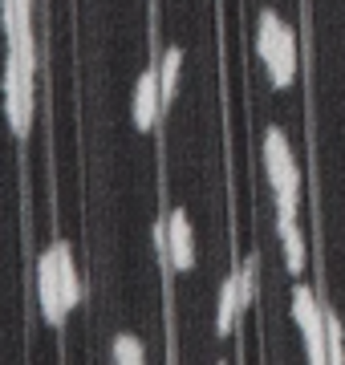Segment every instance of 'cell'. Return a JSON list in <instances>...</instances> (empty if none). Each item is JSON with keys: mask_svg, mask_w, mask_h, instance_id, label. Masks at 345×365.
Instances as JSON below:
<instances>
[{"mask_svg": "<svg viewBox=\"0 0 345 365\" xmlns=\"http://www.w3.org/2000/svg\"><path fill=\"white\" fill-rule=\"evenodd\" d=\"M86 288H81V272L73 264V248L69 244H49L37 260V304L45 325L61 329L69 313L81 304Z\"/></svg>", "mask_w": 345, "mask_h": 365, "instance_id": "2", "label": "cell"}, {"mask_svg": "<svg viewBox=\"0 0 345 365\" xmlns=\"http://www.w3.org/2000/svg\"><path fill=\"white\" fill-rule=\"evenodd\" d=\"M163 110H167V102H163L159 69H143V73H138V81H134V98H130V122H134V130L150 134L155 126H159Z\"/></svg>", "mask_w": 345, "mask_h": 365, "instance_id": "7", "label": "cell"}, {"mask_svg": "<svg viewBox=\"0 0 345 365\" xmlns=\"http://www.w3.org/2000/svg\"><path fill=\"white\" fill-rule=\"evenodd\" d=\"M4 41H9V57H4V78H0V102H4V122L13 138L25 143L33 134V118H37V33L25 29Z\"/></svg>", "mask_w": 345, "mask_h": 365, "instance_id": "1", "label": "cell"}, {"mask_svg": "<svg viewBox=\"0 0 345 365\" xmlns=\"http://www.w3.org/2000/svg\"><path fill=\"white\" fill-rule=\"evenodd\" d=\"M277 235H280V248H284V264H289L292 276L305 272L309 248H305V235L297 227V215H277Z\"/></svg>", "mask_w": 345, "mask_h": 365, "instance_id": "9", "label": "cell"}, {"mask_svg": "<svg viewBox=\"0 0 345 365\" xmlns=\"http://www.w3.org/2000/svg\"><path fill=\"white\" fill-rule=\"evenodd\" d=\"M292 321L305 337V353L313 365H325L329 361V337H325V309L317 304V292L309 284H297L292 288Z\"/></svg>", "mask_w": 345, "mask_h": 365, "instance_id": "6", "label": "cell"}, {"mask_svg": "<svg viewBox=\"0 0 345 365\" xmlns=\"http://www.w3.org/2000/svg\"><path fill=\"white\" fill-rule=\"evenodd\" d=\"M110 357H114L118 365H143L146 361V349H143V341L134 337V333H118L114 345H110Z\"/></svg>", "mask_w": 345, "mask_h": 365, "instance_id": "12", "label": "cell"}, {"mask_svg": "<svg viewBox=\"0 0 345 365\" xmlns=\"http://www.w3.org/2000/svg\"><path fill=\"white\" fill-rule=\"evenodd\" d=\"M256 57L264 61L268 81L277 90H289L292 78H297V33L272 9H264L260 25H256Z\"/></svg>", "mask_w": 345, "mask_h": 365, "instance_id": "3", "label": "cell"}, {"mask_svg": "<svg viewBox=\"0 0 345 365\" xmlns=\"http://www.w3.org/2000/svg\"><path fill=\"white\" fill-rule=\"evenodd\" d=\"M155 69H159L163 102L171 106V102H175V93H179V73H183V49H179V45H171V49L163 53V61H159Z\"/></svg>", "mask_w": 345, "mask_h": 365, "instance_id": "11", "label": "cell"}, {"mask_svg": "<svg viewBox=\"0 0 345 365\" xmlns=\"http://www.w3.org/2000/svg\"><path fill=\"white\" fill-rule=\"evenodd\" d=\"M325 337H329V361L341 365L345 361V337H341V321L333 309H325Z\"/></svg>", "mask_w": 345, "mask_h": 365, "instance_id": "13", "label": "cell"}, {"mask_svg": "<svg viewBox=\"0 0 345 365\" xmlns=\"http://www.w3.org/2000/svg\"><path fill=\"white\" fill-rule=\"evenodd\" d=\"M264 170H268V182H272V195H277V215H297V203H301V167H297L292 146L280 126H268L264 130Z\"/></svg>", "mask_w": 345, "mask_h": 365, "instance_id": "4", "label": "cell"}, {"mask_svg": "<svg viewBox=\"0 0 345 365\" xmlns=\"http://www.w3.org/2000/svg\"><path fill=\"white\" fill-rule=\"evenodd\" d=\"M155 248H159L163 264L175 272H191L195 268V232L183 207H175L167 220L155 223Z\"/></svg>", "mask_w": 345, "mask_h": 365, "instance_id": "5", "label": "cell"}, {"mask_svg": "<svg viewBox=\"0 0 345 365\" xmlns=\"http://www.w3.org/2000/svg\"><path fill=\"white\" fill-rule=\"evenodd\" d=\"M0 29H4V37L33 29V0H0Z\"/></svg>", "mask_w": 345, "mask_h": 365, "instance_id": "10", "label": "cell"}, {"mask_svg": "<svg viewBox=\"0 0 345 365\" xmlns=\"http://www.w3.org/2000/svg\"><path fill=\"white\" fill-rule=\"evenodd\" d=\"M244 309H248V304L240 297V280H236V272H232L224 284H220V300H215V333H220V337H232V329H236Z\"/></svg>", "mask_w": 345, "mask_h": 365, "instance_id": "8", "label": "cell"}]
</instances>
